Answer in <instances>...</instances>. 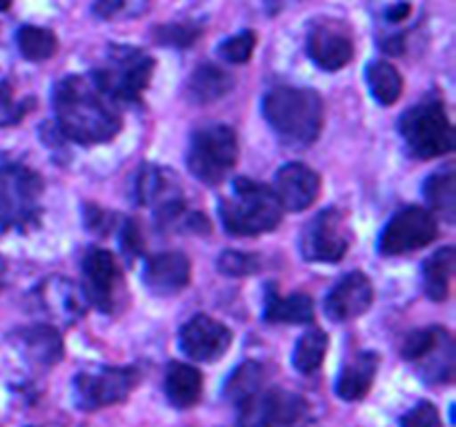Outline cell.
<instances>
[{"mask_svg":"<svg viewBox=\"0 0 456 427\" xmlns=\"http://www.w3.org/2000/svg\"><path fill=\"white\" fill-rule=\"evenodd\" d=\"M53 111L62 138L78 145H102L123 129L114 102L89 76H67L53 87Z\"/></svg>","mask_w":456,"mask_h":427,"instance_id":"obj_1","label":"cell"},{"mask_svg":"<svg viewBox=\"0 0 456 427\" xmlns=\"http://www.w3.org/2000/svg\"><path fill=\"white\" fill-rule=\"evenodd\" d=\"M263 116L285 145L310 147L323 129V98L314 89L283 85L265 93Z\"/></svg>","mask_w":456,"mask_h":427,"instance_id":"obj_2","label":"cell"},{"mask_svg":"<svg viewBox=\"0 0 456 427\" xmlns=\"http://www.w3.org/2000/svg\"><path fill=\"white\" fill-rule=\"evenodd\" d=\"M279 200L263 182L240 176L232 182V194L218 200V216L230 236L249 238L276 230L283 218Z\"/></svg>","mask_w":456,"mask_h":427,"instance_id":"obj_3","label":"cell"},{"mask_svg":"<svg viewBox=\"0 0 456 427\" xmlns=\"http://www.w3.org/2000/svg\"><path fill=\"white\" fill-rule=\"evenodd\" d=\"M45 182L22 163H0V234L31 231L43 216Z\"/></svg>","mask_w":456,"mask_h":427,"instance_id":"obj_4","label":"cell"},{"mask_svg":"<svg viewBox=\"0 0 456 427\" xmlns=\"http://www.w3.org/2000/svg\"><path fill=\"white\" fill-rule=\"evenodd\" d=\"M154 58L147 52L127 44L110 47L105 65L94 69L89 78L111 102H138L154 76Z\"/></svg>","mask_w":456,"mask_h":427,"instance_id":"obj_5","label":"cell"},{"mask_svg":"<svg viewBox=\"0 0 456 427\" xmlns=\"http://www.w3.org/2000/svg\"><path fill=\"white\" fill-rule=\"evenodd\" d=\"M239 160V136L223 123L196 129L187 147V169L203 185H221Z\"/></svg>","mask_w":456,"mask_h":427,"instance_id":"obj_6","label":"cell"},{"mask_svg":"<svg viewBox=\"0 0 456 427\" xmlns=\"http://www.w3.org/2000/svg\"><path fill=\"white\" fill-rule=\"evenodd\" d=\"M399 133L410 154L419 160L439 158L454 149V127L439 101L410 107L399 118Z\"/></svg>","mask_w":456,"mask_h":427,"instance_id":"obj_7","label":"cell"},{"mask_svg":"<svg viewBox=\"0 0 456 427\" xmlns=\"http://www.w3.org/2000/svg\"><path fill=\"white\" fill-rule=\"evenodd\" d=\"M134 203L150 207L156 214L160 225L176 227L185 225L191 209H187L183 198V187L172 169L159 165H142L134 176Z\"/></svg>","mask_w":456,"mask_h":427,"instance_id":"obj_8","label":"cell"},{"mask_svg":"<svg viewBox=\"0 0 456 427\" xmlns=\"http://www.w3.org/2000/svg\"><path fill=\"white\" fill-rule=\"evenodd\" d=\"M80 270H83L80 289L89 305L102 314H116L123 310L127 301V287L118 261L110 249L89 247L80 262Z\"/></svg>","mask_w":456,"mask_h":427,"instance_id":"obj_9","label":"cell"},{"mask_svg":"<svg viewBox=\"0 0 456 427\" xmlns=\"http://www.w3.org/2000/svg\"><path fill=\"white\" fill-rule=\"evenodd\" d=\"M307 412L301 394L263 385L254 394L236 403L239 427H294Z\"/></svg>","mask_w":456,"mask_h":427,"instance_id":"obj_10","label":"cell"},{"mask_svg":"<svg viewBox=\"0 0 456 427\" xmlns=\"http://www.w3.org/2000/svg\"><path fill=\"white\" fill-rule=\"evenodd\" d=\"M141 381V372L136 367H105L85 369L74 378V400L83 412L111 407L132 394L134 387Z\"/></svg>","mask_w":456,"mask_h":427,"instance_id":"obj_11","label":"cell"},{"mask_svg":"<svg viewBox=\"0 0 456 427\" xmlns=\"http://www.w3.org/2000/svg\"><path fill=\"white\" fill-rule=\"evenodd\" d=\"M350 238L346 214L337 207H325L303 227L298 247L310 262H338L350 249Z\"/></svg>","mask_w":456,"mask_h":427,"instance_id":"obj_12","label":"cell"},{"mask_svg":"<svg viewBox=\"0 0 456 427\" xmlns=\"http://www.w3.org/2000/svg\"><path fill=\"white\" fill-rule=\"evenodd\" d=\"M436 236H439L436 218L426 207L408 205L399 209L381 230L379 252L383 256H403L430 245Z\"/></svg>","mask_w":456,"mask_h":427,"instance_id":"obj_13","label":"cell"},{"mask_svg":"<svg viewBox=\"0 0 456 427\" xmlns=\"http://www.w3.org/2000/svg\"><path fill=\"white\" fill-rule=\"evenodd\" d=\"M178 345L185 356L199 363H216L232 345V329L208 314H196L178 334Z\"/></svg>","mask_w":456,"mask_h":427,"instance_id":"obj_14","label":"cell"},{"mask_svg":"<svg viewBox=\"0 0 456 427\" xmlns=\"http://www.w3.org/2000/svg\"><path fill=\"white\" fill-rule=\"evenodd\" d=\"M307 53L325 71L343 69L354 56L350 31L338 20H319L307 34Z\"/></svg>","mask_w":456,"mask_h":427,"instance_id":"obj_15","label":"cell"},{"mask_svg":"<svg viewBox=\"0 0 456 427\" xmlns=\"http://www.w3.org/2000/svg\"><path fill=\"white\" fill-rule=\"evenodd\" d=\"M372 280L363 271H350L325 296V314L334 323H347L363 316L372 307Z\"/></svg>","mask_w":456,"mask_h":427,"instance_id":"obj_16","label":"cell"},{"mask_svg":"<svg viewBox=\"0 0 456 427\" xmlns=\"http://www.w3.org/2000/svg\"><path fill=\"white\" fill-rule=\"evenodd\" d=\"M272 194L279 200L281 209L303 212L312 207L321 194V176L303 163H288L274 173Z\"/></svg>","mask_w":456,"mask_h":427,"instance_id":"obj_17","label":"cell"},{"mask_svg":"<svg viewBox=\"0 0 456 427\" xmlns=\"http://www.w3.org/2000/svg\"><path fill=\"white\" fill-rule=\"evenodd\" d=\"M9 338H12L18 354L31 367L49 369L61 363L62 356H65L61 332L49 323H34L27 325V327H18Z\"/></svg>","mask_w":456,"mask_h":427,"instance_id":"obj_18","label":"cell"},{"mask_svg":"<svg viewBox=\"0 0 456 427\" xmlns=\"http://www.w3.org/2000/svg\"><path fill=\"white\" fill-rule=\"evenodd\" d=\"M190 280L191 262L183 252L154 254L142 270V283L154 296H176Z\"/></svg>","mask_w":456,"mask_h":427,"instance_id":"obj_19","label":"cell"},{"mask_svg":"<svg viewBox=\"0 0 456 427\" xmlns=\"http://www.w3.org/2000/svg\"><path fill=\"white\" fill-rule=\"evenodd\" d=\"M36 296H38L40 307L62 323H74L80 316H85V310H87L83 289L61 276H53V278L40 283Z\"/></svg>","mask_w":456,"mask_h":427,"instance_id":"obj_20","label":"cell"},{"mask_svg":"<svg viewBox=\"0 0 456 427\" xmlns=\"http://www.w3.org/2000/svg\"><path fill=\"white\" fill-rule=\"evenodd\" d=\"M379 365H381V356L377 351H361V354H356L338 374L337 387H334L338 399L347 400V403L365 399L370 390H372Z\"/></svg>","mask_w":456,"mask_h":427,"instance_id":"obj_21","label":"cell"},{"mask_svg":"<svg viewBox=\"0 0 456 427\" xmlns=\"http://www.w3.org/2000/svg\"><path fill=\"white\" fill-rule=\"evenodd\" d=\"M234 89V76L214 62H203L187 78L185 93L194 105H209L221 101Z\"/></svg>","mask_w":456,"mask_h":427,"instance_id":"obj_22","label":"cell"},{"mask_svg":"<svg viewBox=\"0 0 456 427\" xmlns=\"http://www.w3.org/2000/svg\"><path fill=\"white\" fill-rule=\"evenodd\" d=\"M203 394V374L194 365L172 360L165 369V396L178 409L194 407Z\"/></svg>","mask_w":456,"mask_h":427,"instance_id":"obj_23","label":"cell"},{"mask_svg":"<svg viewBox=\"0 0 456 427\" xmlns=\"http://www.w3.org/2000/svg\"><path fill=\"white\" fill-rule=\"evenodd\" d=\"M263 318L272 325H307L314 320V301L307 294L281 296L274 287H267Z\"/></svg>","mask_w":456,"mask_h":427,"instance_id":"obj_24","label":"cell"},{"mask_svg":"<svg viewBox=\"0 0 456 427\" xmlns=\"http://www.w3.org/2000/svg\"><path fill=\"white\" fill-rule=\"evenodd\" d=\"M454 265L456 252L450 245L428 256V261L423 262V289H426L428 298H432L435 302L448 301L450 289H452Z\"/></svg>","mask_w":456,"mask_h":427,"instance_id":"obj_25","label":"cell"},{"mask_svg":"<svg viewBox=\"0 0 456 427\" xmlns=\"http://www.w3.org/2000/svg\"><path fill=\"white\" fill-rule=\"evenodd\" d=\"M423 194H426L428 212L435 216L439 214L448 222H454L456 216V172L454 165H445V167L436 169L430 173L423 185Z\"/></svg>","mask_w":456,"mask_h":427,"instance_id":"obj_26","label":"cell"},{"mask_svg":"<svg viewBox=\"0 0 456 427\" xmlns=\"http://www.w3.org/2000/svg\"><path fill=\"white\" fill-rule=\"evenodd\" d=\"M365 80H368L370 93L374 101L381 105H395L403 93V78L399 69L387 60H372L365 69Z\"/></svg>","mask_w":456,"mask_h":427,"instance_id":"obj_27","label":"cell"},{"mask_svg":"<svg viewBox=\"0 0 456 427\" xmlns=\"http://www.w3.org/2000/svg\"><path fill=\"white\" fill-rule=\"evenodd\" d=\"M328 334L323 329H310L298 338L292 354V365L301 374H312L323 365L325 354H328Z\"/></svg>","mask_w":456,"mask_h":427,"instance_id":"obj_28","label":"cell"},{"mask_svg":"<svg viewBox=\"0 0 456 427\" xmlns=\"http://www.w3.org/2000/svg\"><path fill=\"white\" fill-rule=\"evenodd\" d=\"M16 44L22 56L31 62H40L52 58L58 52V38L52 29L36 25H25L18 29Z\"/></svg>","mask_w":456,"mask_h":427,"instance_id":"obj_29","label":"cell"},{"mask_svg":"<svg viewBox=\"0 0 456 427\" xmlns=\"http://www.w3.org/2000/svg\"><path fill=\"white\" fill-rule=\"evenodd\" d=\"M265 385V369H263L261 363L256 360H248V363L239 365V367L232 372V376L227 378L225 390H223V396H225L230 403H239L245 396L254 394L256 390Z\"/></svg>","mask_w":456,"mask_h":427,"instance_id":"obj_30","label":"cell"},{"mask_svg":"<svg viewBox=\"0 0 456 427\" xmlns=\"http://www.w3.org/2000/svg\"><path fill=\"white\" fill-rule=\"evenodd\" d=\"M448 334V329L444 327H426L417 329V332H410L405 336L403 345H401V359L412 360V363H421L436 345H439L441 338Z\"/></svg>","mask_w":456,"mask_h":427,"instance_id":"obj_31","label":"cell"},{"mask_svg":"<svg viewBox=\"0 0 456 427\" xmlns=\"http://www.w3.org/2000/svg\"><path fill=\"white\" fill-rule=\"evenodd\" d=\"M154 40L165 47H178L185 49L191 47L196 40L203 34V27L196 25V22H167V25H159L154 31Z\"/></svg>","mask_w":456,"mask_h":427,"instance_id":"obj_32","label":"cell"},{"mask_svg":"<svg viewBox=\"0 0 456 427\" xmlns=\"http://www.w3.org/2000/svg\"><path fill=\"white\" fill-rule=\"evenodd\" d=\"M31 98H16L13 85L0 80V127H13L31 111Z\"/></svg>","mask_w":456,"mask_h":427,"instance_id":"obj_33","label":"cell"},{"mask_svg":"<svg viewBox=\"0 0 456 427\" xmlns=\"http://www.w3.org/2000/svg\"><path fill=\"white\" fill-rule=\"evenodd\" d=\"M218 271L223 276H232V278H243V276H252L261 271V258L256 254L239 252V249H225L221 252L216 261Z\"/></svg>","mask_w":456,"mask_h":427,"instance_id":"obj_34","label":"cell"},{"mask_svg":"<svg viewBox=\"0 0 456 427\" xmlns=\"http://www.w3.org/2000/svg\"><path fill=\"white\" fill-rule=\"evenodd\" d=\"M254 49H256V31L252 29L239 31V34L230 36V38H225L218 44V53L230 65H243V62H248L252 58Z\"/></svg>","mask_w":456,"mask_h":427,"instance_id":"obj_35","label":"cell"},{"mask_svg":"<svg viewBox=\"0 0 456 427\" xmlns=\"http://www.w3.org/2000/svg\"><path fill=\"white\" fill-rule=\"evenodd\" d=\"M118 240H120V249H123V254L129 258V261H136V258L142 254V247H145L141 230H138L136 221H132V218H123V221H120Z\"/></svg>","mask_w":456,"mask_h":427,"instance_id":"obj_36","label":"cell"},{"mask_svg":"<svg viewBox=\"0 0 456 427\" xmlns=\"http://www.w3.org/2000/svg\"><path fill=\"white\" fill-rule=\"evenodd\" d=\"M401 427H441L439 409L430 400H421L401 418Z\"/></svg>","mask_w":456,"mask_h":427,"instance_id":"obj_37","label":"cell"},{"mask_svg":"<svg viewBox=\"0 0 456 427\" xmlns=\"http://www.w3.org/2000/svg\"><path fill=\"white\" fill-rule=\"evenodd\" d=\"M85 225L89 227L92 234L105 236L107 231L116 230L120 225V218L114 212H105V209L96 207V205H87L85 207Z\"/></svg>","mask_w":456,"mask_h":427,"instance_id":"obj_38","label":"cell"},{"mask_svg":"<svg viewBox=\"0 0 456 427\" xmlns=\"http://www.w3.org/2000/svg\"><path fill=\"white\" fill-rule=\"evenodd\" d=\"M410 12H412V4L399 3V4H390V7H387V12H386V16H387V20H390V22H401V20H405V18H408Z\"/></svg>","mask_w":456,"mask_h":427,"instance_id":"obj_39","label":"cell"},{"mask_svg":"<svg viewBox=\"0 0 456 427\" xmlns=\"http://www.w3.org/2000/svg\"><path fill=\"white\" fill-rule=\"evenodd\" d=\"M123 7L125 3H96L94 4V12H96L101 18H105V20H111V18H114Z\"/></svg>","mask_w":456,"mask_h":427,"instance_id":"obj_40","label":"cell"},{"mask_svg":"<svg viewBox=\"0 0 456 427\" xmlns=\"http://www.w3.org/2000/svg\"><path fill=\"white\" fill-rule=\"evenodd\" d=\"M4 276H7V265H4L3 256H0V292H3L4 287Z\"/></svg>","mask_w":456,"mask_h":427,"instance_id":"obj_41","label":"cell"}]
</instances>
